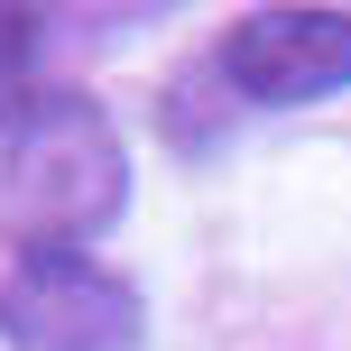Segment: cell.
Listing matches in <instances>:
<instances>
[{
    "mask_svg": "<svg viewBox=\"0 0 351 351\" xmlns=\"http://www.w3.org/2000/svg\"><path fill=\"white\" fill-rule=\"evenodd\" d=\"M130 204V148L93 93H37L0 130V213L19 250H93Z\"/></svg>",
    "mask_w": 351,
    "mask_h": 351,
    "instance_id": "obj_1",
    "label": "cell"
},
{
    "mask_svg": "<svg viewBox=\"0 0 351 351\" xmlns=\"http://www.w3.org/2000/svg\"><path fill=\"white\" fill-rule=\"evenodd\" d=\"M0 342L10 351H148L139 287L93 250H19L0 287Z\"/></svg>",
    "mask_w": 351,
    "mask_h": 351,
    "instance_id": "obj_2",
    "label": "cell"
},
{
    "mask_svg": "<svg viewBox=\"0 0 351 351\" xmlns=\"http://www.w3.org/2000/svg\"><path fill=\"white\" fill-rule=\"evenodd\" d=\"M222 84L259 111H296V102H333L351 93V10L324 0H268V10L231 19L213 47Z\"/></svg>",
    "mask_w": 351,
    "mask_h": 351,
    "instance_id": "obj_3",
    "label": "cell"
},
{
    "mask_svg": "<svg viewBox=\"0 0 351 351\" xmlns=\"http://www.w3.org/2000/svg\"><path fill=\"white\" fill-rule=\"evenodd\" d=\"M37 37H47L37 0H0V130L37 102Z\"/></svg>",
    "mask_w": 351,
    "mask_h": 351,
    "instance_id": "obj_4",
    "label": "cell"
}]
</instances>
